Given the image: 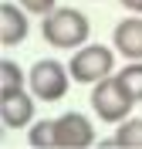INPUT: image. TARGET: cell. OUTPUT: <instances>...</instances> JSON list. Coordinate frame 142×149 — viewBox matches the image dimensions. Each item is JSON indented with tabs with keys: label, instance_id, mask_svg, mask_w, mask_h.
Here are the masks:
<instances>
[{
	"label": "cell",
	"instance_id": "obj_7",
	"mask_svg": "<svg viewBox=\"0 0 142 149\" xmlns=\"http://www.w3.org/2000/svg\"><path fill=\"white\" fill-rule=\"evenodd\" d=\"M112 44L125 61H142V17L139 14H132V17H125V20L115 24Z\"/></svg>",
	"mask_w": 142,
	"mask_h": 149
},
{
	"label": "cell",
	"instance_id": "obj_14",
	"mask_svg": "<svg viewBox=\"0 0 142 149\" xmlns=\"http://www.w3.org/2000/svg\"><path fill=\"white\" fill-rule=\"evenodd\" d=\"M125 10H132V14H142V0H118Z\"/></svg>",
	"mask_w": 142,
	"mask_h": 149
},
{
	"label": "cell",
	"instance_id": "obj_5",
	"mask_svg": "<svg viewBox=\"0 0 142 149\" xmlns=\"http://www.w3.org/2000/svg\"><path fill=\"white\" fill-rule=\"evenodd\" d=\"M54 125H57V149L95 146V125L88 122V115H81V112H64L61 119H54Z\"/></svg>",
	"mask_w": 142,
	"mask_h": 149
},
{
	"label": "cell",
	"instance_id": "obj_3",
	"mask_svg": "<svg viewBox=\"0 0 142 149\" xmlns=\"http://www.w3.org/2000/svg\"><path fill=\"white\" fill-rule=\"evenodd\" d=\"M115 54L118 51H112L108 44H88L85 41L81 47H75V54L68 61L71 78L78 85H95V81H102V78H108L115 71Z\"/></svg>",
	"mask_w": 142,
	"mask_h": 149
},
{
	"label": "cell",
	"instance_id": "obj_13",
	"mask_svg": "<svg viewBox=\"0 0 142 149\" xmlns=\"http://www.w3.org/2000/svg\"><path fill=\"white\" fill-rule=\"evenodd\" d=\"M17 3L27 10V14H34V17H47V14L57 7V0H17Z\"/></svg>",
	"mask_w": 142,
	"mask_h": 149
},
{
	"label": "cell",
	"instance_id": "obj_10",
	"mask_svg": "<svg viewBox=\"0 0 142 149\" xmlns=\"http://www.w3.org/2000/svg\"><path fill=\"white\" fill-rule=\"evenodd\" d=\"M115 146L122 149H142V119H129L118 122V129H115Z\"/></svg>",
	"mask_w": 142,
	"mask_h": 149
},
{
	"label": "cell",
	"instance_id": "obj_12",
	"mask_svg": "<svg viewBox=\"0 0 142 149\" xmlns=\"http://www.w3.org/2000/svg\"><path fill=\"white\" fill-rule=\"evenodd\" d=\"M115 78L125 85V92L132 95L135 102H142V61H129L125 68L115 71Z\"/></svg>",
	"mask_w": 142,
	"mask_h": 149
},
{
	"label": "cell",
	"instance_id": "obj_2",
	"mask_svg": "<svg viewBox=\"0 0 142 149\" xmlns=\"http://www.w3.org/2000/svg\"><path fill=\"white\" fill-rule=\"evenodd\" d=\"M132 105H135V98L125 92V85L118 81L115 74H108V78H102V81L91 85V112L102 122H108V125L125 122L132 115Z\"/></svg>",
	"mask_w": 142,
	"mask_h": 149
},
{
	"label": "cell",
	"instance_id": "obj_4",
	"mask_svg": "<svg viewBox=\"0 0 142 149\" xmlns=\"http://www.w3.org/2000/svg\"><path fill=\"white\" fill-rule=\"evenodd\" d=\"M71 81H75L71 68L54 61V58H41L27 71V88L37 95V102H61L68 95V85Z\"/></svg>",
	"mask_w": 142,
	"mask_h": 149
},
{
	"label": "cell",
	"instance_id": "obj_9",
	"mask_svg": "<svg viewBox=\"0 0 142 149\" xmlns=\"http://www.w3.org/2000/svg\"><path fill=\"white\" fill-rule=\"evenodd\" d=\"M27 142L34 149H57V125H54V119H37L34 129H27Z\"/></svg>",
	"mask_w": 142,
	"mask_h": 149
},
{
	"label": "cell",
	"instance_id": "obj_6",
	"mask_svg": "<svg viewBox=\"0 0 142 149\" xmlns=\"http://www.w3.org/2000/svg\"><path fill=\"white\" fill-rule=\"evenodd\" d=\"M34 98L37 95L20 88V92H0V122L3 129H24L34 119Z\"/></svg>",
	"mask_w": 142,
	"mask_h": 149
},
{
	"label": "cell",
	"instance_id": "obj_1",
	"mask_svg": "<svg viewBox=\"0 0 142 149\" xmlns=\"http://www.w3.org/2000/svg\"><path fill=\"white\" fill-rule=\"evenodd\" d=\"M88 31H91V24H88V17L78 7H54L44 20H41V34H44V41L51 47H61V51H68V47H81L88 41Z\"/></svg>",
	"mask_w": 142,
	"mask_h": 149
},
{
	"label": "cell",
	"instance_id": "obj_11",
	"mask_svg": "<svg viewBox=\"0 0 142 149\" xmlns=\"http://www.w3.org/2000/svg\"><path fill=\"white\" fill-rule=\"evenodd\" d=\"M20 88H27V74L20 71L17 61H0V92H20Z\"/></svg>",
	"mask_w": 142,
	"mask_h": 149
},
{
	"label": "cell",
	"instance_id": "obj_8",
	"mask_svg": "<svg viewBox=\"0 0 142 149\" xmlns=\"http://www.w3.org/2000/svg\"><path fill=\"white\" fill-rule=\"evenodd\" d=\"M30 24H27V10L20 3H3L0 7V44L3 47H17L27 37Z\"/></svg>",
	"mask_w": 142,
	"mask_h": 149
}]
</instances>
